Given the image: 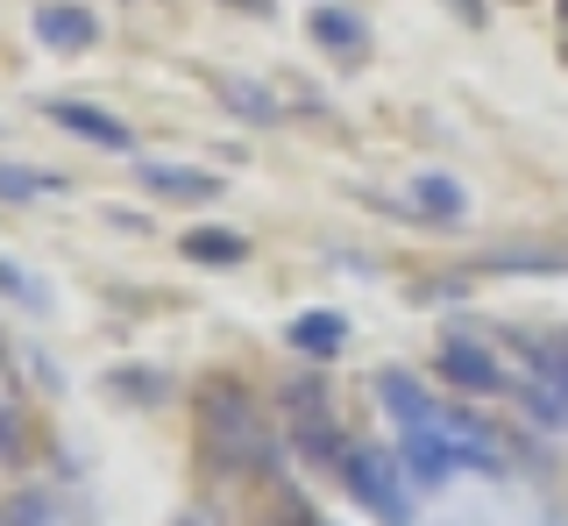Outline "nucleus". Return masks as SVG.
I'll return each instance as SVG.
<instances>
[{"mask_svg": "<svg viewBox=\"0 0 568 526\" xmlns=\"http://www.w3.org/2000/svg\"><path fill=\"white\" fill-rule=\"evenodd\" d=\"M200 442L221 469H277V442L235 384H200Z\"/></svg>", "mask_w": 568, "mask_h": 526, "instance_id": "obj_1", "label": "nucleus"}, {"mask_svg": "<svg viewBox=\"0 0 568 526\" xmlns=\"http://www.w3.org/2000/svg\"><path fill=\"white\" fill-rule=\"evenodd\" d=\"M342 484L355 490V505H369L384 526H405L398 455H384V448H369V442H348V455H342Z\"/></svg>", "mask_w": 568, "mask_h": 526, "instance_id": "obj_2", "label": "nucleus"}, {"mask_svg": "<svg viewBox=\"0 0 568 526\" xmlns=\"http://www.w3.org/2000/svg\"><path fill=\"white\" fill-rule=\"evenodd\" d=\"M284 419H292V448L306 455V463H320V469H342L348 442H342V427H334L327 392H320V384H298V392H284Z\"/></svg>", "mask_w": 568, "mask_h": 526, "instance_id": "obj_3", "label": "nucleus"}, {"mask_svg": "<svg viewBox=\"0 0 568 526\" xmlns=\"http://www.w3.org/2000/svg\"><path fill=\"white\" fill-rule=\"evenodd\" d=\"M434 427H440V442H448L455 469H484V477H505V442H497L484 419H469L462 406H440V413H434Z\"/></svg>", "mask_w": 568, "mask_h": 526, "instance_id": "obj_4", "label": "nucleus"}, {"mask_svg": "<svg viewBox=\"0 0 568 526\" xmlns=\"http://www.w3.org/2000/svg\"><path fill=\"white\" fill-rule=\"evenodd\" d=\"M29 22H36V37H43L50 50H64V58H71V50H93V43H100V14L79 8V0H43Z\"/></svg>", "mask_w": 568, "mask_h": 526, "instance_id": "obj_5", "label": "nucleus"}, {"mask_svg": "<svg viewBox=\"0 0 568 526\" xmlns=\"http://www.w3.org/2000/svg\"><path fill=\"white\" fill-rule=\"evenodd\" d=\"M43 114L58 121L64 135H85V143H100V150H135V129H129V121H114L106 108H93V100H50Z\"/></svg>", "mask_w": 568, "mask_h": 526, "instance_id": "obj_6", "label": "nucleus"}, {"mask_svg": "<svg viewBox=\"0 0 568 526\" xmlns=\"http://www.w3.org/2000/svg\"><path fill=\"white\" fill-rule=\"evenodd\" d=\"M440 377H448L455 392H476V398L505 392V363H497L484 342H448L440 348Z\"/></svg>", "mask_w": 568, "mask_h": 526, "instance_id": "obj_7", "label": "nucleus"}, {"mask_svg": "<svg viewBox=\"0 0 568 526\" xmlns=\"http://www.w3.org/2000/svg\"><path fill=\"white\" fill-rule=\"evenodd\" d=\"M377 398H384V413L398 419V427H434V413H440L405 363H384V371H377Z\"/></svg>", "mask_w": 568, "mask_h": 526, "instance_id": "obj_8", "label": "nucleus"}, {"mask_svg": "<svg viewBox=\"0 0 568 526\" xmlns=\"http://www.w3.org/2000/svg\"><path fill=\"white\" fill-rule=\"evenodd\" d=\"M135 179L150 185L156 200H178V206H206V200L227 192V179H213V171H185V164H142Z\"/></svg>", "mask_w": 568, "mask_h": 526, "instance_id": "obj_9", "label": "nucleus"}, {"mask_svg": "<svg viewBox=\"0 0 568 526\" xmlns=\"http://www.w3.org/2000/svg\"><path fill=\"white\" fill-rule=\"evenodd\" d=\"M519 377H532L568 406V335H519Z\"/></svg>", "mask_w": 568, "mask_h": 526, "instance_id": "obj_10", "label": "nucleus"}, {"mask_svg": "<svg viewBox=\"0 0 568 526\" xmlns=\"http://www.w3.org/2000/svg\"><path fill=\"white\" fill-rule=\"evenodd\" d=\"M405 200H413V214H426L434 227H455L469 214V192H462L448 171H413V192H405Z\"/></svg>", "mask_w": 568, "mask_h": 526, "instance_id": "obj_11", "label": "nucleus"}, {"mask_svg": "<svg viewBox=\"0 0 568 526\" xmlns=\"http://www.w3.org/2000/svg\"><path fill=\"white\" fill-rule=\"evenodd\" d=\"M313 43L327 50V58L355 64L369 50V29H363V14H348V8H313Z\"/></svg>", "mask_w": 568, "mask_h": 526, "instance_id": "obj_12", "label": "nucleus"}, {"mask_svg": "<svg viewBox=\"0 0 568 526\" xmlns=\"http://www.w3.org/2000/svg\"><path fill=\"white\" fill-rule=\"evenodd\" d=\"M484 271L497 277H561L568 271V250H547V242H511V250H490Z\"/></svg>", "mask_w": 568, "mask_h": 526, "instance_id": "obj_13", "label": "nucleus"}, {"mask_svg": "<svg viewBox=\"0 0 568 526\" xmlns=\"http://www.w3.org/2000/svg\"><path fill=\"white\" fill-rule=\"evenodd\" d=\"M405 434V455L398 463L413 469V484H440L455 469V455H448V442H440V427H398Z\"/></svg>", "mask_w": 568, "mask_h": 526, "instance_id": "obj_14", "label": "nucleus"}, {"mask_svg": "<svg viewBox=\"0 0 568 526\" xmlns=\"http://www.w3.org/2000/svg\"><path fill=\"white\" fill-rule=\"evenodd\" d=\"M284 342H292L298 356H334V348L348 342V321H342V313H327V306H320V313H298V321L284 327Z\"/></svg>", "mask_w": 568, "mask_h": 526, "instance_id": "obj_15", "label": "nucleus"}, {"mask_svg": "<svg viewBox=\"0 0 568 526\" xmlns=\"http://www.w3.org/2000/svg\"><path fill=\"white\" fill-rule=\"evenodd\" d=\"M106 392H114V398H135V406H164V398H171V377L150 371V363H121V371H106Z\"/></svg>", "mask_w": 568, "mask_h": 526, "instance_id": "obj_16", "label": "nucleus"}, {"mask_svg": "<svg viewBox=\"0 0 568 526\" xmlns=\"http://www.w3.org/2000/svg\"><path fill=\"white\" fill-rule=\"evenodd\" d=\"M213 85H221V100H227V108H235L242 121H256V129H277V121H284V108H277L271 93H263L256 79H213Z\"/></svg>", "mask_w": 568, "mask_h": 526, "instance_id": "obj_17", "label": "nucleus"}, {"mask_svg": "<svg viewBox=\"0 0 568 526\" xmlns=\"http://www.w3.org/2000/svg\"><path fill=\"white\" fill-rule=\"evenodd\" d=\"M185 256L192 263H242L248 242H242V227H192V235H185Z\"/></svg>", "mask_w": 568, "mask_h": 526, "instance_id": "obj_18", "label": "nucleus"}, {"mask_svg": "<svg viewBox=\"0 0 568 526\" xmlns=\"http://www.w3.org/2000/svg\"><path fill=\"white\" fill-rule=\"evenodd\" d=\"M0 526H64V513H58L50 490H14V498L0 505Z\"/></svg>", "mask_w": 568, "mask_h": 526, "instance_id": "obj_19", "label": "nucleus"}, {"mask_svg": "<svg viewBox=\"0 0 568 526\" xmlns=\"http://www.w3.org/2000/svg\"><path fill=\"white\" fill-rule=\"evenodd\" d=\"M43 192H64L58 171H36V164H0V200H43Z\"/></svg>", "mask_w": 568, "mask_h": 526, "instance_id": "obj_20", "label": "nucleus"}, {"mask_svg": "<svg viewBox=\"0 0 568 526\" xmlns=\"http://www.w3.org/2000/svg\"><path fill=\"white\" fill-rule=\"evenodd\" d=\"M0 292H8V300H22L29 313H43V306H50L43 292H36V277H29V271H14V263H0Z\"/></svg>", "mask_w": 568, "mask_h": 526, "instance_id": "obj_21", "label": "nucleus"}, {"mask_svg": "<svg viewBox=\"0 0 568 526\" xmlns=\"http://www.w3.org/2000/svg\"><path fill=\"white\" fill-rule=\"evenodd\" d=\"M0 463H22V413L0 406Z\"/></svg>", "mask_w": 568, "mask_h": 526, "instance_id": "obj_22", "label": "nucleus"}, {"mask_svg": "<svg viewBox=\"0 0 568 526\" xmlns=\"http://www.w3.org/2000/svg\"><path fill=\"white\" fill-rule=\"evenodd\" d=\"M235 8H248V14H271V0H235Z\"/></svg>", "mask_w": 568, "mask_h": 526, "instance_id": "obj_23", "label": "nucleus"}, {"mask_svg": "<svg viewBox=\"0 0 568 526\" xmlns=\"http://www.w3.org/2000/svg\"><path fill=\"white\" fill-rule=\"evenodd\" d=\"M178 526H206V519H200V513H185V519H178Z\"/></svg>", "mask_w": 568, "mask_h": 526, "instance_id": "obj_24", "label": "nucleus"}]
</instances>
